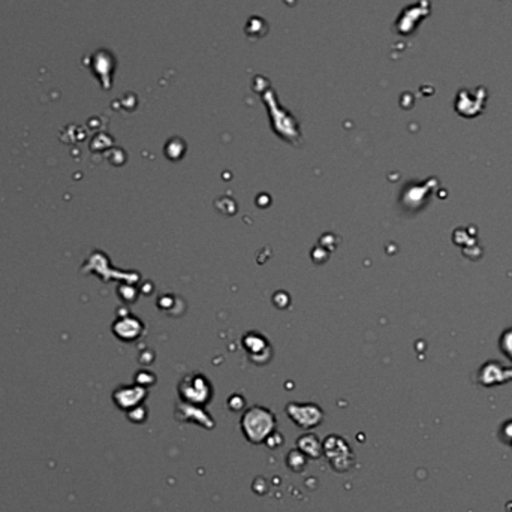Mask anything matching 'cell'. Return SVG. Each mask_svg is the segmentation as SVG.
I'll return each instance as SVG.
<instances>
[{"label": "cell", "instance_id": "1", "mask_svg": "<svg viewBox=\"0 0 512 512\" xmlns=\"http://www.w3.org/2000/svg\"><path fill=\"white\" fill-rule=\"evenodd\" d=\"M273 424H274L273 415L268 410L261 409V408H254L249 410L243 420V428L246 430L249 439L254 436L256 427L261 428L262 436H266L267 433H270V430L273 428Z\"/></svg>", "mask_w": 512, "mask_h": 512}]
</instances>
